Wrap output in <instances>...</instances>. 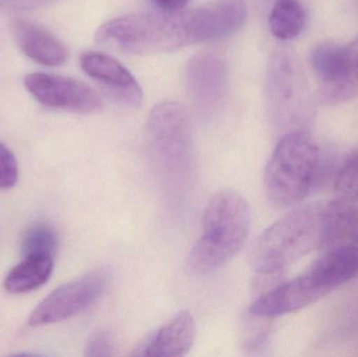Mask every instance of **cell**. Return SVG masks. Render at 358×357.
Segmentation results:
<instances>
[{"instance_id":"277c9868","label":"cell","mask_w":358,"mask_h":357,"mask_svg":"<svg viewBox=\"0 0 358 357\" xmlns=\"http://www.w3.org/2000/svg\"><path fill=\"white\" fill-rule=\"evenodd\" d=\"M329 166L308 132L290 130L278 143L265 168L267 198L275 207L298 205L324 182Z\"/></svg>"},{"instance_id":"8992f818","label":"cell","mask_w":358,"mask_h":357,"mask_svg":"<svg viewBox=\"0 0 358 357\" xmlns=\"http://www.w3.org/2000/svg\"><path fill=\"white\" fill-rule=\"evenodd\" d=\"M310 63L321 85L322 104H340L358 96V37L346 45L319 44Z\"/></svg>"},{"instance_id":"8fae6325","label":"cell","mask_w":358,"mask_h":357,"mask_svg":"<svg viewBox=\"0 0 358 357\" xmlns=\"http://www.w3.org/2000/svg\"><path fill=\"white\" fill-rule=\"evenodd\" d=\"M24 86L38 102L50 108L80 115H94L103 109L96 90L73 78L34 73L25 77Z\"/></svg>"},{"instance_id":"30bf717a","label":"cell","mask_w":358,"mask_h":357,"mask_svg":"<svg viewBox=\"0 0 358 357\" xmlns=\"http://www.w3.org/2000/svg\"><path fill=\"white\" fill-rule=\"evenodd\" d=\"M185 78L187 96L202 117H210L220 110L229 89V66L222 54H196L187 62Z\"/></svg>"},{"instance_id":"52a82bcc","label":"cell","mask_w":358,"mask_h":357,"mask_svg":"<svg viewBox=\"0 0 358 357\" xmlns=\"http://www.w3.org/2000/svg\"><path fill=\"white\" fill-rule=\"evenodd\" d=\"M306 96L298 61L288 50H278L267 67L266 98L271 119L282 127L294 125L301 119Z\"/></svg>"},{"instance_id":"d6986e66","label":"cell","mask_w":358,"mask_h":357,"mask_svg":"<svg viewBox=\"0 0 358 357\" xmlns=\"http://www.w3.org/2000/svg\"><path fill=\"white\" fill-rule=\"evenodd\" d=\"M18 163L14 154L0 144V189L13 188L18 182Z\"/></svg>"},{"instance_id":"5bb4252c","label":"cell","mask_w":358,"mask_h":357,"mask_svg":"<svg viewBox=\"0 0 358 357\" xmlns=\"http://www.w3.org/2000/svg\"><path fill=\"white\" fill-rule=\"evenodd\" d=\"M195 340V323L189 312H179L134 350V356H185Z\"/></svg>"},{"instance_id":"3957f363","label":"cell","mask_w":358,"mask_h":357,"mask_svg":"<svg viewBox=\"0 0 358 357\" xmlns=\"http://www.w3.org/2000/svg\"><path fill=\"white\" fill-rule=\"evenodd\" d=\"M147 156L168 199L187 198L195 176L191 117L179 103L166 101L151 110L145 133Z\"/></svg>"},{"instance_id":"9c48e42d","label":"cell","mask_w":358,"mask_h":357,"mask_svg":"<svg viewBox=\"0 0 358 357\" xmlns=\"http://www.w3.org/2000/svg\"><path fill=\"white\" fill-rule=\"evenodd\" d=\"M334 291L325 277L310 265L300 276L278 283L250 305L248 314L271 320L317 303Z\"/></svg>"},{"instance_id":"44dd1931","label":"cell","mask_w":358,"mask_h":357,"mask_svg":"<svg viewBox=\"0 0 358 357\" xmlns=\"http://www.w3.org/2000/svg\"><path fill=\"white\" fill-rule=\"evenodd\" d=\"M56 0H0V8L3 10H33L48 6Z\"/></svg>"},{"instance_id":"7a4b0ae2","label":"cell","mask_w":358,"mask_h":357,"mask_svg":"<svg viewBox=\"0 0 358 357\" xmlns=\"http://www.w3.org/2000/svg\"><path fill=\"white\" fill-rule=\"evenodd\" d=\"M334 210L336 201L299 207L260 235L250 260L261 286L279 280L286 268L311 252L331 247Z\"/></svg>"},{"instance_id":"7c38bea8","label":"cell","mask_w":358,"mask_h":357,"mask_svg":"<svg viewBox=\"0 0 358 357\" xmlns=\"http://www.w3.org/2000/svg\"><path fill=\"white\" fill-rule=\"evenodd\" d=\"M80 65L113 102L126 108H138L142 104L140 84L117 59L104 52L90 50L81 54Z\"/></svg>"},{"instance_id":"e0dca14e","label":"cell","mask_w":358,"mask_h":357,"mask_svg":"<svg viewBox=\"0 0 358 357\" xmlns=\"http://www.w3.org/2000/svg\"><path fill=\"white\" fill-rule=\"evenodd\" d=\"M58 247V235L55 228L48 224H34L25 232L21 241L23 257L39 256L55 259Z\"/></svg>"},{"instance_id":"7402d4cb","label":"cell","mask_w":358,"mask_h":357,"mask_svg":"<svg viewBox=\"0 0 358 357\" xmlns=\"http://www.w3.org/2000/svg\"><path fill=\"white\" fill-rule=\"evenodd\" d=\"M153 4L162 12H179L189 3V0H152Z\"/></svg>"},{"instance_id":"ba28073f","label":"cell","mask_w":358,"mask_h":357,"mask_svg":"<svg viewBox=\"0 0 358 357\" xmlns=\"http://www.w3.org/2000/svg\"><path fill=\"white\" fill-rule=\"evenodd\" d=\"M108 283V272L96 270L55 289L31 312L29 326L56 324L81 314L100 299Z\"/></svg>"},{"instance_id":"ffe728a7","label":"cell","mask_w":358,"mask_h":357,"mask_svg":"<svg viewBox=\"0 0 358 357\" xmlns=\"http://www.w3.org/2000/svg\"><path fill=\"white\" fill-rule=\"evenodd\" d=\"M115 343L113 337L106 331L94 333L87 345H86L85 356L90 357L113 356Z\"/></svg>"},{"instance_id":"6da1fadb","label":"cell","mask_w":358,"mask_h":357,"mask_svg":"<svg viewBox=\"0 0 358 357\" xmlns=\"http://www.w3.org/2000/svg\"><path fill=\"white\" fill-rule=\"evenodd\" d=\"M96 43L128 54H163L192 44L218 41L208 2L189 10L136 13L107 21Z\"/></svg>"},{"instance_id":"ac0fdd59","label":"cell","mask_w":358,"mask_h":357,"mask_svg":"<svg viewBox=\"0 0 358 357\" xmlns=\"http://www.w3.org/2000/svg\"><path fill=\"white\" fill-rule=\"evenodd\" d=\"M334 189L336 199L353 203L358 201V147L336 171Z\"/></svg>"},{"instance_id":"5b68a950","label":"cell","mask_w":358,"mask_h":357,"mask_svg":"<svg viewBox=\"0 0 358 357\" xmlns=\"http://www.w3.org/2000/svg\"><path fill=\"white\" fill-rule=\"evenodd\" d=\"M250 228L246 199L233 190L217 193L204 211L201 235L189 255V268L208 274L222 268L242 249Z\"/></svg>"},{"instance_id":"2e32d148","label":"cell","mask_w":358,"mask_h":357,"mask_svg":"<svg viewBox=\"0 0 358 357\" xmlns=\"http://www.w3.org/2000/svg\"><path fill=\"white\" fill-rule=\"evenodd\" d=\"M268 23L271 34L277 39L288 41L302 33L306 23V12L299 0H275Z\"/></svg>"},{"instance_id":"4fadbf2b","label":"cell","mask_w":358,"mask_h":357,"mask_svg":"<svg viewBox=\"0 0 358 357\" xmlns=\"http://www.w3.org/2000/svg\"><path fill=\"white\" fill-rule=\"evenodd\" d=\"M10 31L20 50L35 62L44 66H60L69 60L66 46L41 25L15 18L10 22Z\"/></svg>"},{"instance_id":"9a60e30c","label":"cell","mask_w":358,"mask_h":357,"mask_svg":"<svg viewBox=\"0 0 358 357\" xmlns=\"http://www.w3.org/2000/svg\"><path fill=\"white\" fill-rule=\"evenodd\" d=\"M54 264L55 259L50 257H24L6 275L4 289L14 295L36 291L48 282L54 270Z\"/></svg>"}]
</instances>
